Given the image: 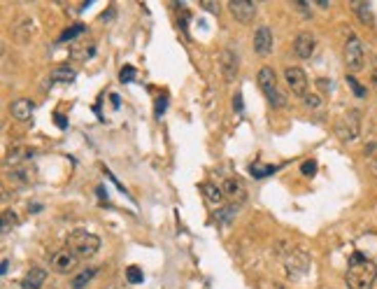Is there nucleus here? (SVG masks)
<instances>
[{
  "instance_id": "7ed1b4c3",
  "label": "nucleus",
  "mask_w": 377,
  "mask_h": 289,
  "mask_svg": "<svg viewBox=\"0 0 377 289\" xmlns=\"http://www.w3.org/2000/svg\"><path fill=\"white\" fill-rule=\"evenodd\" d=\"M359 133H361V117H359L356 110L345 112L335 122V136L342 142H354L359 138Z\"/></svg>"
},
{
  "instance_id": "9b49d317",
  "label": "nucleus",
  "mask_w": 377,
  "mask_h": 289,
  "mask_svg": "<svg viewBox=\"0 0 377 289\" xmlns=\"http://www.w3.org/2000/svg\"><path fill=\"white\" fill-rule=\"evenodd\" d=\"M254 51L259 56H268L272 51V31L268 26H261L254 33Z\"/></svg>"
},
{
  "instance_id": "72a5a7b5",
  "label": "nucleus",
  "mask_w": 377,
  "mask_h": 289,
  "mask_svg": "<svg viewBox=\"0 0 377 289\" xmlns=\"http://www.w3.org/2000/svg\"><path fill=\"white\" fill-rule=\"evenodd\" d=\"M370 170H372V175H375V178H377V157L370 161Z\"/></svg>"
},
{
  "instance_id": "7c9ffc66",
  "label": "nucleus",
  "mask_w": 377,
  "mask_h": 289,
  "mask_svg": "<svg viewBox=\"0 0 377 289\" xmlns=\"http://www.w3.org/2000/svg\"><path fill=\"white\" fill-rule=\"evenodd\" d=\"M201 7L203 10H207V12H212V14H216V12H219V3H201Z\"/></svg>"
},
{
  "instance_id": "bb28decb",
  "label": "nucleus",
  "mask_w": 377,
  "mask_h": 289,
  "mask_svg": "<svg viewBox=\"0 0 377 289\" xmlns=\"http://www.w3.org/2000/svg\"><path fill=\"white\" fill-rule=\"evenodd\" d=\"M119 80L121 82H133V80H135V68H133V66H124V68H121Z\"/></svg>"
},
{
  "instance_id": "f03ea898",
  "label": "nucleus",
  "mask_w": 377,
  "mask_h": 289,
  "mask_svg": "<svg viewBox=\"0 0 377 289\" xmlns=\"http://www.w3.org/2000/svg\"><path fill=\"white\" fill-rule=\"evenodd\" d=\"M98 247H101V240H98V236L89 234V231H84V228H80V231H72V234H70V249L80 259L93 257V254L98 252Z\"/></svg>"
},
{
  "instance_id": "b1692460",
  "label": "nucleus",
  "mask_w": 377,
  "mask_h": 289,
  "mask_svg": "<svg viewBox=\"0 0 377 289\" xmlns=\"http://www.w3.org/2000/svg\"><path fill=\"white\" fill-rule=\"evenodd\" d=\"M16 224V213H12V210H5L3 213V234H7L10 231V226H14Z\"/></svg>"
},
{
  "instance_id": "f257e3e1",
  "label": "nucleus",
  "mask_w": 377,
  "mask_h": 289,
  "mask_svg": "<svg viewBox=\"0 0 377 289\" xmlns=\"http://www.w3.org/2000/svg\"><path fill=\"white\" fill-rule=\"evenodd\" d=\"M347 287L349 289H372L377 280V266L375 261L366 259L361 252H354L349 257V268H347Z\"/></svg>"
},
{
  "instance_id": "a878e982",
  "label": "nucleus",
  "mask_w": 377,
  "mask_h": 289,
  "mask_svg": "<svg viewBox=\"0 0 377 289\" xmlns=\"http://www.w3.org/2000/svg\"><path fill=\"white\" fill-rule=\"evenodd\" d=\"M301 172L303 175H314L317 172V161H312V159H307V161H303V166H301Z\"/></svg>"
},
{
  "instance_id": "aec40b11",
  "label": "nucleus",
  "mask_w": 377,
  "mask_h": 289,
  "mask_svg": "<svg viewBox=\"0 0 377 289\" xmlns=\"http://www.w3.org/2000/svg\"><path fill=\"white\" fill-rule=\"evenodd\" d=\"M126 278H128L131 284H140L142 280H145V273H142L140 266H128V268H126Z\"/></svg>"
},
{
  "instance_id": "a211bd4d",
  "label": "nucleus",
  "mask_w": 377,
  "mask_h": 289,
  "mask_svg": "<svg viewBox=\"0 0 377 289\" xmlns=\"http://www.w3.org/2000/svg\"><path fill=\"white\" fill-rule=\"evenodd\" d=\"M98 275V268H86V271H82L80 275H77L75 280H72V289H84L86 284L91 282V280L96 278Z\"/></svg>"
},
{
  "instance_id": "ddd939ff",
  "label": "nucleus",
  "mask_w": 377,
  "mask_h": 289,
  "mask_svg": "<svg viewBox=\"0 0 377 289\" xmlns=\"http://www.w3.org/2000/svg\"><path fill=\"white\" fill-rule=\"evenodd\" d=\"M224 196H228L233 203H245L247 201V189L240 178H231L224 182Z\"/></svg>"
},
{
  "instance_id": "4468645a",
  "label": "nucleus",
  "mask_w": 377,
  "mask_h": 289,
  "mask_svg": "<svg viewBox=\"0 0 377 289\" xmlns=\"http://www.w3.org/2000/svg\"><path fill=\"white\" fill-rule=\"evenodd\" d=\"M201 191H203V196H205V201L212 205V208H222L224 205V189H219L216 184H212V182H203L201 184Z\"/></svg>"
},
{
  "instance_id": "9d476101",
  "label": "nucleus",
  "mask_w": 377,
  "mask_h": 289,
  "mask_svg": "<svg viewBox=\"0 0 377 289\" xmlns=\"http://www.w3.org/2000/svg\"><path fill=\"white\" fill-rule=\"evenodd\" d=\"M222 72H224V80L226 82H235L237 77V51H233L231 47L222 51Z\"/></svg>"
},
{
  "instance_id": "c9c22d12",
  "label": "nucleus",
  "mask_w": 377,
  "mask_h": 289,
  "mask_svg": "<svg viewBox=\"0 0 377 289\" xmlns=\"http://www.w3.org/2000/svg\"><path fill=\"white\" fill-rule=\"evenodd\" d=\"M375 147H377V145H375V142H370V145H368V147H366V154H370V152H375Z\"/></svg>"
},
{
  "instance_id": "0eeeda50",
  "label": "nucleus",
  "mask_w": 377,
  "mask_h": 289,
  "mask_svg": "<svg viewBox=\"0 0 377 289\" xmlns=\"http://www.w3.org/2000/svg\"><path fill=\"white\" fill-rule=\"evenodd\" d=\"M284 82H287V86L291 89L293 96L298 98H305L307 96V77H305V70L298 66H291L284 70Z\"/></svg>"
},
{
  "instance_id": "c85d7f7f",
  "label": "nucleus",
  "mask_w": 377,
  "mask_h": 289,
  "mask_svg": "<svg viewBox=\"0 0 377 289\" xmlns=\"http://www.w3.org/2000/svg\"><path fill=\"white\" fill-rule=\"evenodd\" d=\"M166 107H168V96H161L156 101V117H163V114H166Z\"/></svg>"
},
{
  "instance_id": "5701e85b",
  "label": "nucleus",
  "mask_w": 377,
  "mask_h": 289,
  "mask_svg": "<svg viewBox=\"0 0 377 289\" xmlns=\"http://www.w3.org/2000/svg\"><path fill=\"white\" fill-rule=\"evenodd\" d=\"M347 84L354 89V96H356V98H366V93H368V91H366V86H361V84H359V82H356V77L347 75Z\"/></svg>"
},
{
  "instance_id": "2eb2a0df",
  "label": "nucleus",
  "mask_w": 377,
  "mask_h": 289,
  "mask_svg": "<svg viewBox=\"0 0 377 289\" xmlns=\"http://www.w3.org/2000/svg\"><path fill=\"white\" fill-rule=\"evenodd\" d=\"M33 101H28V98H19V101H14L10 105V112H12V117L19 119V122H28L30 114H33Z\"/></svg>"
},
{
  "instance_id": "473e14b6",
  "label": "nucleus",
  "mask_w": 377,
  "mask_h": 289,
  "mask_svg": "<svg viewBox=\"0 0 377 289\" xmlns=\"http://www.w3.org/2000/svg\"><path fill=\"white\" fill-rule=\"evenodd\" d=\"M233 105H235V112H237V114H242V112H245V110H242V96H240V93L235 96V103H233Z\"/></svg>"
},
{
  "instance_id": "c756f323",
  "label": "nucleus",
  "mask_w": 377,
  "mask_h": 289,
  "mask_svg": "<svg viewBox=\"0 0 377 289\" xmlns=\"http://www.w3.org/2000/svg\"><path fill=\"white\" fill-rule=\"evenodd\" d=\"M293 7H296V10L303 14V19H310V16H312V12H310V3H293Z\"/></svg>"
},
{
  "instance_id": "6ab92c4d",
  "label": "nucleus",
  "mask_w": 377,
  "mask_h": 289,
  "mask_svg": "<svg viewBox=\"0 0 377 289\" xmlns=\"http://www.w3.org/2000/svg\"><path fill=\"white\" fill-rule=\"evenodd\" d=\"M84 31H86L84 24H75V26H70V28H66V31L61 33L58 42H70V40H75V37H80Z\"/></svg>"
},
{
  "instance_id": "e433bc0d",
  "label": "nucleus",
  "mask_w": 377,
  "mask_h": 289,
  "mask_svg": "<svg viewBox=\"0 0 377 289\" xmlns=\"http://www.w3.org/2000/svg\"><path fill=\"white\" fill-rule=\"evenodd\" d=\"M272 289H287V287H284V284H275V287H272Z\"/></svg>"
},
{
  "instance_id": "cd10ccee",
  "label": "nucleus",
  "mask_w": 377,
  "mask_h": 289,
  "mask_svg": "<svg viewBox=\"0 0 377 289\" xmlns=\"http://www.w3.org/2000/svg\"><path fill=\"white\" fill-rule=\"evenodd\" d=\"M303 103H305L307 107H312V110H314V107H322V98H319L317 93H307V96L303 98Z\"/></svg>"
},
{
  "instance_id": "dca6fc26",
  "label": "nucleus",
  "mask_w": 377,
  "mask_h": 289,
  "mask_svg": "<svg viewBox=\"0 0 377 289\" xmlns=\"http://www.w3.org/2000/svg\"><path fill=\"white\" fill-rule=\"evenodd\" d=\"M45 280H47V271L45 268H30L28 273L24 275V280H21V287L24 289H40L42 284H45Z\"/></svg>"
},
{
  "instance_id": "393cba45",
  "label": "nucleus",
  "mask_w": 377,
  "mask_h": 289,
  "mask_svg": "<svg viewBox=\"0 0 377 289\" xmlns=\"http://www.w3.org/2000/svg\"><path fill=\"white\" fill-rule=\"evenodd\" d=\"M277 166H268V168H259V166H251L249 172L254 175V178H266V175H270V172H275Z\"/></svg>"
},
{
  "instance_id": "f704fd0d",
  "label": "nucleus",
  "mask_w": 377,
  "mask_h": 289,
  "mask_svg": "<svg viewBox=\"0 0 377 289\" xmlns=\"http://www.w3.org/2000/svg\"><path fill=\"white\" fill-rule=\"evenodd\" d=\"M110 101H112V105H114V107H119V96H116V93H112Z\"/></svg>"
},
{
  "instance_id": "39448f33",
  "label": "nucleus",
  "mask_w": 377,
  "mask_h": 289,
  "mask_svg": "<svg viewBox=\"0 0 377 289\" xmlns=\"http://www.w3.org/2000/svg\"><path fill=\"white\" fill-rule=\"evenodd\" d=\"M256 82H259L261 91L266 93V98L272 103V105H277V107L284 105V98H282L280 91H277V75H275V70H272V68H268V66L261 68V70H259Z\"/></svg>"
},
{
  "instance_id": "4be33fe9",
  "label": "nucleus",
  "mask_w": 377,
  "mask_h": 289,
  "mask_svg": "<svg viewBox=\"0 0 377 289\" xmlns=\"http://www.w3.org/2000/svg\"><path fill=\"white\" fill-rule=\"evenodd\" d=\"M233 215H235V205L233 208H219V213H216V222H222V224H228L233 219Z\"/></svg>"
},
{
  "instance_id": "6e6552de",
  "label": "nucleus",
  "mask_w": 377,
  "mask_h": 289,
  "mask_svg": "<svg viewBox=\"0 0 377 289\" xmlns=\"http://www.w3.org/2000/svg\"><path fill=\"white\" fill-rule=\"evenodd\" d=\"M49 261H51V268H54L56 273H70V271H75L80 257H77L70 247H63V249H58V252L51 254Z\"/></svg>"
},
{
  "instance_id": "2f4dec72",
  "label": "nucleus",
  "mask_w": 377,
  "mask_h": 289,
  "mask_svg": "<svg viewBox=\"0 0 377 289\" xmlns=\"http://www.w3.org/2000/svg\"><path fill=\"white\" fill-rule=\"evenodd\" d=\"M54 122H56V124H58V126H61V128H68V119H66V117H63V114H54Z\"/></svg>"
},
{
  "instance_id": "423d86ee",
  "label": "nucleus",
  "mask_w": 377,
  "mask_h": 289,
  "mask_svg": "<svg viewBox=\"0 0 377 289\" xmlns=\"http://www.w3.org/2000/svg\"><path fill=\"white\" fill-rule=\"evenodd\" d=\"M284 268H287L289 278H303L310 271V254L303 249H291L284 257Z\"/></svg>"
},
{
  "instance_id": "f8f14e48",
  "label": "nucleus",
  "mask_w": 377,
  "mask_h": 289,
  "mask_svg": "<svg viewBox=\"0 0 377 289\" xmlns=\"http://www.w3.org/2000/svg\"><path fill=\"white\" fill-rule=\"evenodd\" d=\"M314 45H317V40H314V35H312V33H307V31L298 33L296 42H293L296 56H298V59H303V61H305V59H310L312 51H314Z\"/></svg>"
},
{
  "instance_id": "20e7f679",
  "label": "nucleus",
  "mask_w": 377,
  "mask_h": 289,
  "mask_svg": "<svg viewBox=\"0 0 377 289\" xmlns=\"http://www.w3.org/2000/svg\"><path fill=\"white\" fill-rule=\"evenodd\" d=\"M363 63H366V47H363V42L352 33V35L347 37V42H345V66L352 72H359L363 68Z\"/></svg>"
},
{
  "instance_id": "f3484780",
  "label": "nucleus",
  "mask_w": 377,
  "mask_h": 289,
  "mask_svg": "<svg viewBox=\"0 0 377 289\" xmlns=\"http://www.w3.org/2000/svg\"><path fill=\"white\" fill-rule=\"evenodd\" d=\"M352 10H354V14H356V19L361 21V24L372 26L375 16H372V5H370V3H352Z\"/></svg>"
},
{
  "instance_id": "1a4fd4ad",
  "label": "nucleus",
  "mask_w": 377,
  "mask_h": 289,
  "mask_svg": "<svg viewBox=\"0 0 377 289\" xmlns=\"http://www.w3.org/2000/svg\"><path fill=\"white\" fill-rule=\"evenodd\" d=\"M228 10H231V16L240 24H249L256 14V5L249 3V0H231L228 3Z\"/></svg>"
},
{
  "instance_id": "412c9836",
  "label": "nucleus",
  "mask_w": 377,
  "mask_h": 289,
  "mask_svg": "<svg viewBox=\"0 0 377 289\" xmlns=\"http://www.w3.org/2000/svg\"><path fill=\"white\" fill-rule=\"evenodd\" d=\"M51 80L54 82H72L75 80V70H72V68H58V70H54Z\"/></svg>"
}]
</instances>
